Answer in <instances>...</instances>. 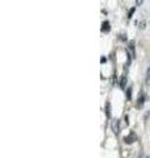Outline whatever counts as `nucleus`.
Wrapping results in <instances>:
<instances>
[{"label":"nucleus","instance_id":"2","mask_svg":"<svg viewBox=\"0 0 150 158\" xmlns=\"http://www.w3.org/2000/svg\"><path fill=\"white\" fill-rule=\"evenodd\" d=\"M111 31V27H109V23L108 21H104L102 24V32H109Z\"/></svg>","mask_w":150,"mask_h":158},{"label":"nucleus","instance_id":"1","mask_svg":"<svg viewBox=\"0 0 150 158\" xmlns=\"http://www.w3.org/2000/svg\"><path fill=\"white\" fill-rule=\"evenodd\" d=\"M112 129H113V132H115V135H119V132H120V125H119V121H117V120L112 121Z\"/></svg>","mask_w":150,"mask_h":158},{"label":"nucleus","instance_id":"4","mask_svg":"<svg viewBox=\"0 0 150 158\" xmlns=\"http://www.w3.org/2000/svg\"><path fill=\"white\" fill-rule=\"evenodd\" d=\"M125 83H127V74H124L121 77V82H120V87L121 88H125Z\"/></svg>","mask_w":150,"mask_h":158},{"label":"nucleus","instance_id":"11","mask_svg":"<svg viewBox=\"0 0 150 158\" xmlns=\"http://www.w3.org/2000/svg\"><path fill=\"white\" fill-rule=\"evenodd\" d=\"M106 61H107V58H106V57H102V63H104Z\"/></svg>","mask_w":150,"mask_h":158},{"label":"nucleus","instance_id":"7","mask_svg":"<svg viewBox=\"0 0 150 158\" xmlns=\"http://www.w3.org/2000/svg\"><path fill=\"white\" fill-rule=\"evenodd\" d=\"M131 98H132V88L129 87L128 88V100H131Z\"/></svg>","mask_w":150,"mask_h":158},{"label":"nucleus","instance_id":"10","mask_svg":"<svg viewBox=\"0 0 150 158\" xmlns=\"http://www.w3.org/2000/svg\"><path fill=\"white\" fill-rule=\"evenodd\" d=\"M142 3H144V0H136V4H137V6H142Z\"/></svg>","mask_w":150,"mask_h":158},{"label":"nucleus","instance_id":"12","mask_svg":"<svg viewBox=\"0 0 150 158\" xmlns=\"http://www.w3.org/2000/svg\"><path fill=\"white\" fill-rule=\"evenodd\" d=\"M138 158H150V157H146V156H144V154H141V156H140Z\"/></svg>","mask_w":150,"mask_h":158},{"label":"nucleus","instance_id":"8","mask_svg":"<svg viewBox=\"0 0 150 158\" xmlns=\"http://www.w3.org/2000/svg\"><path fill=\"white\" fill-rule=\"evenodd\" d=\"M134 11H136V8H132V9H131V11H129V16H128L129 19H131V17H132V15L134 13Z\"/></svg>","mask_w":150,"mask_h":158},{"label":"nucleus","instance_id":"6","mask_svg":"<svg viewBox=\"0 0 150 158\" xmlns=\"http://www.w3.org/2000/svg\"><path fill=\"white\" fill-rule=\"evenodd\" d=\"M134 140V137L133 135L132 136H129V137H125V142H128V144H132V141Z\"/></svg>","mask_w":150,"mask_h":158},{"label":"nucleus","instance_id":"9","mask_svg":"<svg viewBox=\"0 0 150 158\" xmlns=\"http://www.w3.org/2000/svg\"><path fill=\"white\" fill-rule=\"evenodd\" d=\"M107 116H111V112H109V103H107Z\"/></svg>","mask_w":150,"mask_h":158},{"label":"nucleus","instance_id":"5","mask_svg":"<svg viewBox=\"0 0 150 158\" xmlns=\"http://www.w3.org/2000/svg\"><path fill=\"white\" fill-rule=\"evenodd\" d=\"M129 49H131V52H132L133 57H134V41H131V42H129Z\"/></svg>","mask_w":150,"mask_h":158},{"label":"nucleus","instance_id":"3","mask_svg":"<svg viewBox=\"0 0 150 158\" xmlns=\"http://www.w3.org/2000/svg\"><path fill=\"white\" fill-rule=\"evenodd\" d=\"M145 83H146V86H150V67H148V70H146V77H145Z\"/></svg>","mask_w":150,"mask_h":158}]
</instances>
